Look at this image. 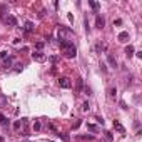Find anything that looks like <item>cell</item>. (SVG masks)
<instances>
[{"instance_id": "6da1fadb", "label": "cell", "mask_w": 142, "mask_h": 142, "mask_svg": "<svg viewBox=\"0 0 142 142\" xmlns=\"http://www.w3.org/2000/svg\"><path fill=\"white\" fill-rule=\"evenodd\" d=\"M60 47H62V54L67 57V58H74V57L77 55L75 43L70 42V40H65V42H62V43H60Z\"/></svg>"}, {"instance_id": "7a4b0ae2", "label": "cell", "mask_w": 142, "mask_h": 142, "mask_svg": "<svg viewBox=\"0 0 142 142\" xmlns=\"http://www.w3.org/2000/svg\"><path fill=\"white\" fill-rule=\"evenodd\" d=\"M32 58H33L35 62H45V60H47V55H45L43 52H33V54H32Z\"/></svg>"}, {"instance_id": "3957f363", "label": "cell", "mask_w": 142, "mask_h": 142, "mask_svg": "<svg viewBox=\"0 0 142 142\" xmlns=\"http://www.w3.org/2000/svg\"><path fill=\"white\" fill-rule=\"evenodd\" d=\"M58 85H60L62 89H70V87H72V82H70V79H67V77H62V79L58 80Z\"/></svg>"}, {"instance_id": "277c9868", "label": "cell", "mask_w": 142, "mask_h": 142, "mask_svg": "<svg viewBox=\"0 0 142 142\" xmlns=\"http://www.w3.org/2000/svg\"><path fill=\"white\" fill-rule=\"evenodd\" d=\"M95 27L97 28H104L105 27V18H104L100 14H97V17H95Z\"/></svg>"}, {"instance_id": "5b68a950", "label": "cell", "mask_w": 142, "mask_h": 142, "mask_svg": "<svg viewBox=\"0 0 142 142\" xmlns=\"http://www.w3.org/2000/svg\"><path fill=\"white\" fill-rule=\"evenodd\" d=\"M107 62H109V65H110L112 69H115V67H117V58H115L112 54H107Z\"/></svg>"}, {"instance_id": "8992f818", "label": "cell", "mask_w": 142, "mask_h": 142, "mask_svg": "<svg viewBox=\"0 0 142 142\" xmlns=\"http://www.w3.org/2000/svg\"><path fill=\"white\" fill-rule=\"evenodd\" d=\"M5 24H8V25H12V27H17V18H15L14 15H7V17H5Z\"/></svg>"}, {"instance_id": "52a82bcc", "label": "cell", "mask_w": 142, "mask_h": 142, "mask_svg": "<svg viewBox=\"0 0 142 142\" xmlns=\"http://www.w3.org/2000/svg\"><path fill=\"white\" fill-rule=\"evenodd\" d=\"M24 30H25L27 33H32V32L35 30V27H33V22H30V20H27V22H25V27H24Z\"/></svg>"}, {"instance_id": "ba28073f", "label": "cell", "mask_w": 142, "mask_h": 142, "mask_svg": "<svg viewBox=\"0 0 142 142\" xmlns=\"http://www.w3.org/2000/svg\"><path fill=\"white\" fill-rule=\"evenodd\" d=\"M117 40H119V42H127L129 40V32H120V33L117 35Z\"/></svg>"}, {"instance_id": "9c48e42d", "label": "cell", "mask_w": 142, "mask_h": 142, "mask_svg": "<svg viewBox=\"0 0 142 142\" xmlns=\"http://www.w3.org/2000/svg\"><path fill=\"white\" fill-rule=\"evenodd\" d=\"M114 129H115V130H119L120 134H125V129H124V125H122L119 120H114Z\"/></svg>"}, {"instance_id": "30bf717a", "label": "cell", "mask_w": 142, "mask_h": 142, "mask_svg": "<svg viewBox=\"0 0 142 142\" xmlns=\"http://www.w3.org/2000/svg\"><path fill=\"white\" fill-rule=\"evenodd\" d=\"M14 60H15V57L8 55V58H5V60H3V67H5V69H8V67H12V64H14Z\"/></svg>"}, {"instance_id": "8fae6325", "label": "cell", "mask_w": 142, "mask_h": 142, "mask_svg": "<svg viewBox=\"0 0 142 142\" xmlns=\"http://www.w3.org/2000/svg\"><path fill=\"white\" fill-rule=\"evenodd\" d=\"M7 104H8V97L5 94H0V107H7Z\"/></svg>"}, {"instance_id": "7c38bea8", "label": "cell", "mask_w": 142, "mask_h": 142, "mask_svg": "<svg viewBox=\"0 0 142 142\" xmlns=\"http://www.w3.org/2000/svg\"><path fill=\"white\" fill-rule=\"evenodd\" d=\"M95 50H97V52H107V43L99 42L97 45H95Z\"/></svg>"}, {"instance_id": "4fadbf2b", "label": "cell", "mask_w": 142, "mask_h": 142, "mask_svg": "<svg viewBox=\"0 0 142 142\" xmlns=\"http://www.w3.org/2000/svg\"><path fill=\"white\" fill-rule=\"evenodd\" d=\"M89 5H90V7H92V10H94V12H99V2H94V0H89Z\"/></svg>"}, {"instance_id": "5bb4252c", "label": "cell", "mask_w": 142, "mask_h": 142, "mask_svg": "<svg viewBox=\"0 0 142 142\" xmlns=\"http://www.w3.org/2000/svg\"><path fill=\"white\" fill-rule=\"evenodd\" d=\"M125 55H127L129 58L134 55V47H132V45H127V47H125Z\"/></svg>"}, {"instance_id": "9a60e30c", "label": "cell", "mask_w": 142, "mask_h": 142, "mask_svg": "<svg viewBox=\"0 0 142 142\" xmlns=\"http://www.w3.org/2000/svg\"><path fill=\"white\" fill-rule=\"evenodd\" d=\"M87 130H90V132H99V127L95 125V124H87Z\"/></svg>"}, {"instance_id": "2e32d148", "label": "cell", "mask_w": 142, "mask_h": 142, "mask_svg": "<svg viewBox=\"0 0 142 142\" xmlns=\"http://www.w3.org/2000/svg\"><path fill=\"white\" fill-rule=\"evenodd\" d=\"M0 124H2V125H7V124H8V119H7L2 112H0Z\"/></svg>"}, {"instance_id": "e0dca14e", "label": "cell", "mask_w": 142, "mask_h": 142, "mask_svg": "<svg viewBox=\"0 0 142 142\" xmlns=\"http://www.w3.org/2000/svg\"><path fill=\"white\" fill-rule=\"evenodd\" d=\"M42 129V124H40V120H35V124H33V130H40Z\"/></svg>"}, {"instance_id": "ac0fdd59", "label": "cell", "mask_w": 142, "mask_h": 142, "mask_svg": "<svg viewBox=\"0 0 142 142\" xmlns=\"http://www.w3.org/2000/svg\"><path fill=\"white\" fill-rule=\"evenodd\" d=\"M22 69H24V65H22L20 62H17V64H15V72H22Z\"/></svg>"}, {"instance_id": "d6986e66", "label": "cell", "mask_w": 142, "mask_h": 142, "mask_svg": "<svg viewBox=\"0 0 142 142\" xmlns=\"http://www.w3.org/2000/svg\"><path fill=\"white\" fill-rule=\"evenodd\" d=\"M0 58H2V60H5V58H8V52H7V50H3V52H0Z\"/></svg>"}, {"instance_id": "ffe728a7", "label": "cell", "mask_w": 142, "mask_h": 142, "mask_svg": "<svg viewBox=\"0 0 142 142\" xmlns=\"http://www.w3.org/2000/svg\"><path fill=\"white\" fill-rule=\"evenodd\" d=\"M89 109H90V104H89V102H84V104H82V110H84V112H87Z\"/></svg>"}, {"instance_id": "44dd1931", "label": "cell", "mask_w": 142, "mask_h": 142, "mask_svg": "<svg viewBox=\"0 0 142 142\" xmlns=\"http://www.w3.org/2000/svg\"><path fill=\"white\" fill-rule=\"evenodd\" d=\"M20 127H22V122H20V120H15V122H14V129H15V130H18Z\"/></svg>"}, {"instance_id": "7402d4cb", "label": "cell", "mask_w": 142, "mask_h": 142, "mask_svg": "<svg viewBox=\"0 0 142 142\" xmlns=\"http://www.w3.org/2000/svg\"><path fill=\"white\" fill-rule=\"evenodd\" d=\"M58 137H60L64 142H69V141H70V139H69V135H65V134H58Z\"/></svg>"}, {"instance_id": "603a6c76", "label": "cell", "mask_w": 142, "mask_h": 142, "mask_svg": "<svg viewBox=\"0 0 142 142\" xmlns=\"http://www.w3.org/2000/svg\"><path fill=\"white\" fill-rule=\"evenodd\" d=\"M58 60H60V57H57V55H52V57H50V62H52V64H57Z\"/></svg>"}, {"instance_id": "cb8c5ba5", "label": "cell", "mask_w": 142, "mask_h": 142, "mask_svg": "<svg viewBox=\"0 0 142 142\" xmlns=\"http://www.w3.org/2000/svg\"><path fill=\"white\" fill-rule=\"evenodd\" d=\"M104 134H105V139H107V141H112V139H114V137H112V134H110V132H107V130H105Z\"/></svg>"}, {"instance_id": "d4e9b609", "label": "cell", "mask_w": 142, "mask_h": 142, "mask_svg": "<svg viewBox=\"0 0 142 142\" xmlns=\"http://www.w3.org/2000/svg\"><path fill=\"white\" fill-rule=\"evenodd\" d=\"M77 87H79V90L84 87V82H82V79H77Z\"/></svg>"}, {"instance_id": "484cf974", "label": "cell", "mask_w": 142, "mask_h": 142, "mask_svg": "<svg viewBox=\"0 0 142 142\" xmlns=\"http://www.w3.org/2000/svg\"><path fill=\"white\" fill-rule=\"evenodd\" d=\"M109 94H110L112 97H115V94H117V89H115V87H112V89L109 90Z\"/></svg>"}, {"instance_id": "4316f807", "label": "cell", "mask_w": 142, "mask_h": 142, "mask_svg": "<svg viewBox=\"0 0 142 142\" xmlns=\"http://www.w3.org/2000/svg\"><path fill=\"white\" fill-rule=\"evenodd\" d=\"M84 94H85V95H90V94H92V90H90L89 87H84Z\"/></svg>"}, {"instance_id": "83f0119b", "label": "cell", "mask_w": 142, "mask_h": 142, "mask_svg": "<svg viewBox=\"0 0 142 142\" xmlns=\"http://www.w3.org/2000/svg\"><path fill=\"white\" fill-rule=\"evenodd\" d=\"M120 107H122V109H124V110H127L129 107H127V104H125V102H124V100H120Z\"/></svg>"}, {"instance_id": "f1b7e54d", "label": "cell", "mask_w": 142, "mask_h": 142, "mask_svg": "<svg viewBox=\"0 0 142 142\" xmlns=\"http://www.w3.org/2000/svg\"><path fill=\"white\" fill-rule=\"evenodd\" d=\"M80 124H82V122H80V120H75V124H74V125H72V127H74V129H79V127H80Z\"/></svg>"}, {"instance_id": "f546056e", "label": "cell", "mask_w": 142, "mask_h": 142, "mask_svg": "<svg viewBox=\"0 0 142 142\" xmlns=\"http://www.w3.org/2000/svg\"><path fill=\"white\" fill-rule=\"evenodd\" d=\"M84 24H85V30L89 32V20H87V17H85V18H84Z\"/></svg>"}, {"instance_id": "4dcf8cb0", "label": "cell", "mask_w": 142, "mask_h": 142, "mask_svg": "<svg viewBox=\"0 0 142 142\" xmlns=\"http://www.w3.org/2000/svg\"><path fill=\"white\" fill-rule=\"evenodd\" d=\"M43 45H45V43H43V42H39V43H37V45H35V47H37V49L40 50V49H43Z\"/></svg>"}, {"instance_id": "1f68e13d", "label": "cell", "mask_w": 142, "mask_h": 142, "mask_svg": "<svg viewBox=\"0 0 142 142\" xmlns=\"http://www.w3.org/2000/svg\"><path fill=\"white\" fill-rule=\"evenodd\" d=\"M114 25H122V20H120V18H117V20H114Z\"/></svg>"}, {"instance_id": "d6a6232c", "label": "cell", "mask_w": 142, "mask_h": 142, "mask_svg": "<svg viewBox=\"0 0 142 142\" xmlns=\"http://www.w3.org/2000/svg\"><path fill=\"white\" fill-rule=\"evenodd\" d=\"M100 69H102L104 72H107V67H105V64H100Z\"/></svg>"}, {"instance_id": "836d02e7", "label": "cell", "mask_w": 142, "mask_h": 142, "mask_svg": "<svg viewBox=\"0 0 142 142\" xmlns=\"http://www.w3.org/2000/svg\"><path fill=\"white\" fill-rule=\"evenodd\" d=\"M97 122H99V124H102V125H104V119H102V117H97Z\"/></svg>"}, {"instance_id": "e575fe53", "label": "cell", "mask_w": 142, "mask_h": 142, "mask_svg": "<svg viewBox=\"0 0 142 142\" xmlns=\"http://www.w3.org/2000/svg\"><path fill=\"white\" fill-rule=\"evenodd\" d=\"M0 142H5V139H3V137H2V135H0Z\"/></svg>"}, {"instance_id": "d590c367", "label": "cell", "mask_w": 142, "mask_h": 142, "mask_svg": "<svg viewBox=\"0 0 142 142\" xmlns=\"http://www.w3.org/2000/svg\"><path fill=\"white\" fill-rule=\"evenodd\" d=\"M49 142H52V141H49Z\"/></svg>"}, {"instance_id": "8d00e7d4", "label": "cell", "mask_w": 142, "mask_h": 142, "mask_svg": "<svg viewBox=\"0 0 142 142\" xmlns=\"http://www.w3.org/2000/svg\"><path fill=\"white\" fill-rule=\"evenodd\" d=\"M27 142H30V141H27Z\"/></svg>"}, {"instance_id": "74e56055", "label": "cell", "mask_w": 142, "mask_h": 142, "mask_svg": "<svg viewBox=\"0 0 142 142\" xmlns=\"http://www.w3.org/2000/svg\"><path fill=\"white\" fill-rule=\"evenodd\" d=\"M104 142H105V141H104Z\"/></svg>"}]
</instances>
